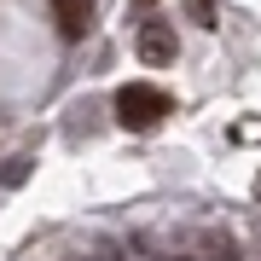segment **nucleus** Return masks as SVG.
<instances>
[{
	"label": "nucleus",
	"instance_id": "f257e3e1",
	"mask_svg": "<svg viewBox=\"0 0 261 261\" xmlns=\"http://www.w3.org/2000/svg\"><path fill=\"white\" fill-rule=\"evenodd\" d=\"M163 116H168V93H163V87H151V82H128V87L116 93V122H122V128L151 134Z\"/></svg>",
	"mask_w": 261,
	"mask_h": 261
},
{
	"label": "nucleus",
	"instance_id": "7ed1b4c3",
	"mask_svg": "<svg viewBox=\"0 0 261 261\" xmlns=\"http://www.w3.org/2000/svg\"><path fill=\"white\" fill-rule=\"evenodd\" d=\"M134 47H140L145 64H174V53H180V47H174V29H168V23H145Z\"/></svg>",
	"mask_w": 261,
	"mask_h": 261
},
{
	"label": "nucleus",
	"instance_id": "423d86ee",
	"mask_svg": "<svg viewBox=\"0 0 261 261\" xmlns=\"http://www.w3.org/2000/svg\"><path fill=\"white\" fill-rule=\"evenodd\" d=\"M255 197H261V174H255Z\"/></svg>",
	"mask_w": 261,
	"mask_h": 261
},
{
	"label": "nucleus",
	"instance_id": "20e7f679",
	"mask_svg": "<svg viewBox=\"0 0 261 261\" xmlns=\"http://www.w3.org/2000/svg\"><path fill=\"white\" fill-rule=\"evenodd\" d=\"M23 174H29V157H12L0 168V186H23Z\"/></svg>",
	"mask_w": 261,
	"mask_h": 261
},
{
	"label": "nucleus",
	"instance_id": "39448f33",
	"mask_svg": "<svg viewBox=\"0 0 261 261\" xmlns=\"http://www.w3.org/2000/svg\"><path fill=\"white\" fill-rule=\"evenodd\" d=\"M192 12H197V23H215V12H209V0H192Z\"/></svg>",
	"mask_w": 261,
	"mask_h": 261
},
{
	"label": "nucleus",
	"instance_id": "f03ea898",
	"mask_svg": "<svg viewBox=\"0 0 261 261\" xmlns=\"http://www.w3.org/2000/svg\"><path fill=\"white\" fill-rule=\"evenodd\" d=\"M53 18H58V35L64 41H82L93 29V0H53Z\"/></svg>",
	"mask_w": 261,
	"mask_h": 261
}]
</instances>
